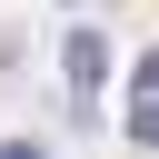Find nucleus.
<instances>
[{
  "instance_id": "20e7f679",
  "label": "nucleus",
  "mask_w": 159,
  "mask_h": 159,
  "mask_svg": "<svg viewBox=\"0 0 159 159\" xmlns=\"http://www.w3.org/2000/svg\"><path fill=\"white\" fill-rule=\"evenodd\" d=\"M0 159H50V149H40V139H0Z\"/></svg>"
},
{
  "instance_id": "7ed1b4c3",
  "label": "nucleus",
  "mask_w": 159,
  "mask_h": 159,
  "mask_svg": "<svg viewBox=\"0 0 159 159\" xmlns=\"http://www.w3.org/2000/svg\"><path fill=\"white\" fill-rule=\"evenodd\" d=\"M129 139H149V149H159V109H129Z\"/></svg>"
},
{
  "instance_id": "f257e3e1",
  "label": "nucleus",
  "mask_w": 159,
  "mask_h": 159,
  "mask_svg": "<svg viewBox=\"0 0 159 159\" xmlns=\"http://www.w3.org/2000/svg\"><path fill=\"white\" fill-rule=\"evenodd\" d=\"M60 80H70V99L99 119V99H109V30H99V20H70V30H60Z\"/></svg>"
},
{
  "instance_id": "f03ea898",
  "label": "nucleus",
  "mask_w": 159,
  "mask_h": 159,
  "mask_svg": "<svg viewBox=\"0 0 159 159\" xmlns=\"http://www.w3.org/2000/svg\"><path fill=\"white\" fill-rule=\"evenodd\" d=\"M129 109H159V50H139V70H129Z\"/></svg>"
}]
</instances>
